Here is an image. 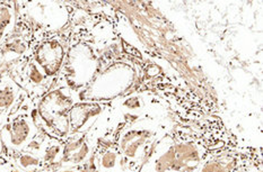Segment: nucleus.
<instances>
[{
	"label": "nucleus",
	"instance_id": "obj_3",
	"mask_svg": "<svg viewBox=\"0 0 263 172\" xmlns=\"http://www.w3.org/2000/svg\"><path fill=\"white\" fill-rule=\"evenodd\" d=\"M81 100L79 94L62 84H55L33 102V116L37 127L48 136L65 141L70 134L69 112Z\"/></svg>",
	"mask_w": 263,
	"mask_h": 172
},
{
	"label": "nucleus",
	"instance_id": "obj_20",
	"mask_svg": "<svg viewBox=\"0 0 263 172\" xmlns=\"http://www.w3.org/2000/svg\"><path fill=\"white\" fill-rule=\"evenodd\" d=\"M57 172H78V167H70V168H60Z\"/></svg>",
	"mask_w": 263,
	"mask_h": 172
},
{
	"label": "nucleus",
	"instance_id": "obj_4",
	"mask_svg": "<svg viewBox=\"0 0 263 172\" xmlns=\"http://www.w3.org/2000/svg\"><path fill=\"white\" fill-rule=\"evenodd\" d=\"M102 70L100 57L94 45L77 42L69 45L57 84H62L81 94Z\"/></svg>",
	"mask_w": 263,
	"mask_h": 172
},
{
	"label": "nucleus",
	"instance_id": "obj_23",
	"mask_svg": "<svg viewBox=\"0 0 263 172\" xmlns=\"http://www.w3.org/2000/svg\"><path fill=\"white\" fill-rule=\"evenodd\" d=\"M4 152H5V146H4V143L2 141V137H0V157L4 156Z\"/></svg>",
	"mask_w": 263,
	"mask_h": 172
},
{
	"label": "nucleus",
	"instance_id": "obj_24",
	"mask_svg": "<svg viewBox=\"0 0 263 172\" xmlns=\"http://www.w3.org/2000/svg\"><path fill=\"white\" fill-rule=\"evenodd\" d=\"M36 172H57V171H55V170H53V169L44 168V169H42V170H39V171H36Z\"/></svg>",
	"mask_w": 263,
	"mask_h": 172
},
{
	"label": "nucleus",
	"instance_id": "obj_18",
	"mask_svg": "<svg viewBox=\"0 0 263 172\" xmlns=\"http://www.w3.org/2000/svg\"><path fill=\"white\" fill-rule=\"evenodd\" d=\"M78 172H101L95 151L86 162L83 163L81 167H78Z\"/></svg>",
	"mask_w": 263,
	"mask_h": 172
},
{
	"label": "nucleus",
	"instance_id": "obj_10",
	"mask_svg": "<svg viewBox=\"0 0 263 172\" xmlns=\"http://www.w3.org/2000/svg\"><path fill=\"white\" fill-rule=\"evenodd\" d=\"M112 101L79 100L69 112L70 133L88 132L101 118L112 111Z\"/></svg>",
	"mask_w": 263,
	"mask_h": 172
},
{
	"label": "nucleus",
	"instance_id": "obj_17",
	"mask_svg": "<svg viewBox=\"0 0 263 172\" xmlns=\"http://www.w3.org/2000/svg\"><path fill=\"white\" fill-rule=\"evenodd\" d=\"M45 136H47V134L43 133V132L40 130L37 135L34 137V139L30 143H28L24 151L31 152V153L36 154V156H39V157H41V152H42V148H43Z\"/></svg>",
	"mask_w": 263,
	"mask_h": 172
},
{
	"label": "nucleus",
	"instance_id": "obj_8",
	"mask_svg": "<svg viewBox=\"0 0 263 172\" xmlns=\"http://www.w3.org/2000/svg\"><path fill=\"white\" fill-rule=\"evenodd\" d=\"M68 48L69 45L66 37L54 34L36 42L32 50V60L55 84L66 60Z\"/></svg>",
	"mask_w": 263,
	"mask_h": 172
},
{
	"label": "nucleus",
	"instance_id": "obj_22",
	"mask_svg": "<svg viewBox=\"0 0 263 172\" xmlns=\"http://www.w3.org/2000/svg\"><path fill=\"white\" fill-rule=\"evenodd\" d=\"M9 172H26V171H24V170H22L21 168H18L17 167L16 164H14V163H11V167H10V170H9Z\"/></svg>",
	"mask_w": 263,
	"mask_h": 172
},
{
	"label": "nucleus",
	"instance_id": "obj_21",
	"mask_svg": "<svg viewBox=\"0 0 263 172\" xmlns=\"http://www.w3.org/2000/svg\"><path fill=\"white\" fill-rule=\"evenodd\" d=\"M8 117L9 116H7V115L6 114H3V113H0V130H2V127H3V125L5 124V122L6 120L8 119Z\"/></svg>",
	"mask_w": 263,
	"mask_h": 172
},
{
	"label": "nucleus",
	"instance_id": "obj_13",
	"mask_svg": "<svg viewBox=\"0 0 263 172\" xmlns=\"http://www.w3.org/2000/svg\"><path fill=\"white\" fill-rule=\"evenodd\" d=\"M238 157L234 152L210 154L197 172H238Z\"/></svg>",
	"mask_w": 263,
	"mask_h": 172
},
{
	"label": "nucleus",
	"instance_id": "obj_1",
	"mask_svg": "<svg viewBox=\"0 0 263 172\" xmlns=\"http://www.w3.org/2000/svg\"><path fill=\"white\" fill-rule=\"evenodd\" d=\"M208 150L196 137L164 135L139 172H197Z\"/></svg>",
	"mask_w": 263,
	"mask_h": 172
},
{
	"label": "nucleus",
	"instance_id": "obj_11",
	"mask_svg": "<svg viewBox=\"0 0 263 172\" xmlns=\"http://www.w3.org/2000/svg\"><path fill=\"white\" fill-rule=\"evenodd\" d=\"M17 83L26 91L28 99L33 102L55 85V82L51 81L42 69L32 59L23 68L21 78Z\"/></svg>",
	"mask_w": 263,
	"mask_h": 172
},
{
	"label": "nucleus",
	"instance_id": "obj_7",
	"mask_svg": "<svg viewBox=\"0 0 263 172\" xmlns=\"http://www.w3.org/2000/svg\"><path fill=\"white\" fill-rule=\"evenodd\" d=\"M33 101L27 104L14 115H10L0 130V137L5 146L6 153H16L24 151L40 128L33 116Z\"/></svg>",
	"mask_w": 263,
	"mask_h": 172
},
{
	"label": "nucleus",
	"instance_id": "obj_5",
	"mask_svg": "<svg viewBox=\"0 0 263 172\" xmlns=\"http://www.w3.org/2000/svg\"><path fill=\"white\" fill-rule=\"evenodd\" d=\"M136 69L128 62L116 61L104 67L79 94L81 100L111 102L124 96L136 82Z\"/></svg>",
	"mask_w": 263,
	"mask_h": 172
},
{
	"label": "nucleus",
	"instance_id": "obj_15",
	"mask_svg": "<svg viewBox=\"0 0 263 172\" xmlns=\"http://www.w3.org/2000/svg\"><path fill=\"white\" fill-rule=\"evenodd\" d=\"M17 23L16 3L0 2V45L7 39Z\"/></svg>",
	"mask_w": 263,
	"mask_h": 172
},
{
	"label": "nucleus",
	"instance_id": "obj_14",
	"mask_svg": "<svg viewBox=\"0 0 263 172\" xmlns=\"http://www.w3.org/2000/svg\"><path fill=\"white\" fill-rule=\"evenodd\" d=\"M62 156H64V141L48 135L45 136L41 152L43 167L58 171Z\"/></svg>",
	"mask_w": 263,
	"mask_h": 172
},
{
	"label": "nucleus",
	"instance_id": "obj_19",
	"mask_svg": "<svg viewBox=\"0 0 263 172\" xmlns=\"http://www.w3.org/2000/svg\"><path fill=\"white\" fill-rule=\"evenodd\" d=\"M11 167V162L5 156L0 157V172H9Z\"/></svg>",
	"mask_w": 263,
	"mask_h": 172
},
{
	"label": "nucleus",
	"instance_id": "obj_6",
	"mask_svg": "<svg viewBox=\"0 0 263 172\" xmlns=\"http://www.w3.org/2000/svg\"><path fill=\"white\" fill-rule=\"evenodd\" d=\"M17 16L24 19L33 32V37L57 32L69 23L70 11L66 4L53 2L16 3Z\"/></svg>",
	"mask_w": 263,
	"mask_h": 172
},
{
	"label": "nucleus",
	"instance_id": "obj_9",
	"mask_svg": "<svg viewBox=\"0 0 263 172\" xmlns=\"http://www.w3.org/2000/svg\"><path fill=\"white\" fill-rule=\"evenodd\" d=\"M96 140L97 133L94 127L84 133H70L64 141V156L60 168L81 167L94 153Z\"/></svg>",
	"mask_w": 263,
	"mask_h": 172
},
{
	"label": "nucleus",
	"instance_id": "obj_16",
	"mask_svg": "<svg viewBox=\"0 0 263 172\" xmlns=\"http://www.w3.org/2000/svg\"><path fill=\"white\" fill-rule=\"evenodd\" d=\"M5 158H7L11 163L16 164L17 167L26 172H36L44 169L41 157L31 152L21 151L16 153H7V157L5 156Z\"/></svg>",
	"mask_w": 263,
	"mask_h": 172
},
{
	"label": "nucleus",
	"instance_id": "obj_12",
	"mask_svg": "<svg viewBox=\"0 0 263 172\" xmlns=\"http://www.w3.org/2000/svg\"><path fill=\"white\" fill-rule=\"evenodd\" d=\"M30 101L26 91L11 78L0 79V113L14 115Z\"/></svg>",
	"mask_w": 263,
	"mask_h": 172
},
{
	"label": "nucleus",
	"instance_id": "obj_2",
	"mask_svg": "<svg viewBox=\"0 0 263 172\" xmlns=\"http://www.w3.org/2000/svg\"><path fill=\"white\" fill-rule=\"evenodd\" d=\"M164 135L166 134L163 126L154 118H142L120 127L116 135V146L127 171L139 172Z\"/></svg>",
	"mask_w": 263,
	"mask_h": 172
}]
</instances>
